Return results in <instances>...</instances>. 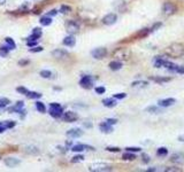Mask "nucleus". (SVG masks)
<instances>
[{
    "label": "nucleus",
    "instance_id": "obj_1",
    "mask_svg": "<svg viewBox=\"0 0 184 172\" xmlns=\"http://www.w3.org/2000/svg\"><path fill=\"white\" fill-rule=\"evenodd\" d=\"M166 55L173 59H177L184 55V45L182 43H173L166 48Z\"/></svg>",
    "mask_w": 184,
    "mask_h": 172
},
{
    "label": "nucleus",
    "instance_id": "obj_2",
    "mask_svg": "<svg viewBox=\"0 0 184 172\" xmlns=\"http://www.w3.org/2000/svg\"><path fill=\"white\" fill-rule=\"evenodd\" d=\"M131 56V52L125 47H118L113 53V57H115L118 61H128Z\"/></svg>",
    "mask_w": 184,
    "mask_h": 172
},
{
    "label": "nucleus",
    "instance_id": "obj_3",
    "mask_svg": "<svg viewBox=\"0 0 184 172\" xmlns=\"http://www.w3.org/2000/svg\"><path fill=\"white\" fill-rule=\"evenodd\" d=\"M89 170L90 171L94 172H107V171H112L113 166L111 164H107V163H94L89 166Z\"/></svg>",
    "mask_w": 184,
    "mask_h": 172
},
{
    "label": "nucleus",
    "instance_id": "obj_4",
    "mask_svg": "<svg viewBox=\"0 0 184 172\" xmlns=\"http://www.w3.org/2000/svg\"><path fill=\"white\" fill-rule=\"evenodd\" d=\"M50 115L54 118H59L63 115V109L59 103H51L50 104Z\"/></svg>",
    "mask_w": 184,
    "mask_h": 172
},
{
    "label": "nucleus",
    "instance_id": "obj_5",
    "mask_svg": "<svg viewBox=\"0 0 184 172\" xmlns=\"http://www.w3.org/2000/svg\"><path fill=\"white\" fill-rule=\"evenodd\" d=\"M91 55L96 60H101L107 55V50L105 47H98V48H96L91 52Z\"/></svg>",
    "mask_w": 184,
    "mask_h": 172
},
{
    "label": "nucleus",
    "instance_id": "obj_6",
    "mask_svg": "<svg viewBox=\"0 0 184 172\" xmlns=\"http://www.w3.org/2000/svg\"><path fill=\"white\" fill-rule=\"evenodd\" d=\"M66 30L69 35H74V33L78 32L79 26L75 22V21H69V22L66 24Z\"/></svg>",
    "mask_w": 184,
    "mask_h": 172
},
{
    "label": "nucleus",
    "instance_id": "obj_7",
    "mask_svg": "<svg viewBox=\"0 0 184 172\" xmlns=\"http://www.w3.org/2000/svg\"><path fill=\"white\" fill-rule=\"evenodd\" d=\"M162 12H164V15L170 16L173 14H175L176 7L174 6L173 4H170V2H166V4H164V6H162Z\"/></svg>",
    "mask_w": 184,
    "mask_h": 172
},
{
    "label": "nucleus",
    "instance_id": "obj_8",
    "mask_svg": "<svg viewBox=\"0 0 184 172\" xmlns=\"http://www.w3.org/2000/svg\"><path fill=\"white\" fill-rule=\"evenodd\" d=\"M116 20H118L116 14L109 13V14H107L106 16H104V19H103V23H104L105 26H113V24L116 22Z\"/></svg>",
    "mask_w": 184,
    "mask_h": 172
},
{
    "label": "nucleus",
    "instance_id": "obj_9",
    "mask_svg": "<svg viewBox=\"0 0 184 172\" xmlns=\"http://www.w3.org/2000/svg\"><path fill=\"white\" fill-rule=\"evenodd\" d=\"M79 85L83 87V89H91L92 85H93V80H92L91 76H84L81 80H79Z\"/></svg>",
    "mask_w": 184,
    "mask_h": 172
},
{
    "label": "nucleus",
    "instance_id": "obj_10",
    "mask_svg": "<svg viewBox=\"0 0 184 172\" xmlns=\"http://www.w3.org/2000/svg\"><path fill=\"white\" fill-rule=\"evenodd\" d=\"M170 162L175 164H184V153H174L170 156Z\"/></svg>",
    "mask_w": 184,
    "mask_h": 172
},
{
    "label": "nucleus",
    "instance_id": "obj_11",
    "mask_svg": "<svg viewBox=\"0 0 184 172\" xmlns=\"http://www.w3.org/2000/svg\"><path fill=\"white\" fill-rule=\"evenodd\" d=\"M78 119V115L74 111H67L63 114V121L68 122V123H72V122Z\"/></svg>",
    "mask_w": 184,
    "mask_h": 172
},
{
    "label": "nucleus",
    "instance_id": "obj_12",
    "mask_svg": "<svg viewBox=\"0 0 184 172\" xmlns=\"http://www.w3.org/2000/svg\"><path fill=\"white\" fill-rule=\"evenodd\" d=\"M4 163H5L8 167H14V166L19 165L21 163V161L17 158H15V157H7V158H5Z\"/></svg>",
    "mask_w": 184,
    "mask_h": 172
},
{
    "label": "nucleus",
    "instance_id": "obj_13",
    "mask_svg": "<svg viewBox=\"0 0 184 172\" xmlns=\"http://www.w3.org/2000/svg\"><path fill=\"white\" fill-rule=\"evenodd\" d=\"M67 135L69 138H79L83 135V131L81 128H72V130L67 131Z\"/></svg>",
    "mask_w": 184,
    "mask_h": 172
},
{
    "label": "nucleus",
    "instance_id": "obj_14",
    "mask_svg": "<svg viewBox=\"0 0 184 172\" xmlns=\"http://www.w3.org/2000/svg\"><path fill=\"white\" fill-rule=\"evenodd\" d=\"M175 102H176L175 99H173V98H168V99H164V100H159L158 103H159L160 107L166 108V107H170V106H173Z\"/></svg>",
    "mask_w": 184,
    "mask_h": 172
},
{
    "label": "nucleus",
    "instance_id": "obj_15",
    "mask_svg": "<svg viewBox=\"0 0 184 172\" xmlns=\"http://www.w3.org/2000/svg\"><path fill=\"white\" fill-rule=\"evenodd\" d=\"M52 56L61 60V59H65V57L68 56V52H66L65 50H55V51L52 52Z\"/></svg>",
    "mask_w": 184,
    "mask_h": 172
},
{
    "label": "nucleus",
    "instance_id": "obj_16",
    "mask_svg": "<svg viewBox=\"0 0 184 172\" xmlns=\"http://www.w3.org/2000/svg\"><path fill=\"white\" fill-rule=\"evenodd\" d=\"M103 103L105 107H108V108H113L118 104V101L115 98H107V99H104L103 100Z\"/></svg>",
    "mask_w": 184,
    "mask_h": 172
},
{
    "label": "nucleus",
    "instance_id": "obj_17",
    "mask_svg": "<svg viewBox=\"0 0 184 172\" xmlns=\"http://www.w3.org/2000/svg\"><path fill=\"white\" fill-rule=\"evenodd\" d=\"M23 107H24L23 101H19V102H16V104H15L14 107H12L11 109H8V111H14V113H24Z\"/></svg>",
    "mask_w": 184,
    "mask_h": 172
},
{
    "label": "nucleus",
    "instance_id": "obj_18",
    "mask_svg": "<svg viewBox=\"0 0 184 172\" xmlns=\"http://www.w3.org/2000/svg\"><path fill=\"white\" fill-rule=\"evenodd\" d=\"M99 128H100V131L101 132H104V133H112L113 132V128L111 124H108L107 122L105 123H101L100 125H99Z\"/></svg>",
    "mask_w": 184,
    "mask_h": 172
},
{
    "label": "nucleus",
    "instance_id": "obj_19",
    "mask_svg": "<svg viewBox=\"0 0 184 172\" xmlns=\"http://www.w3.org/2000/svg\"><path fill=\"white\" fill-rule=\"evenodd\" d=\"M168 59L166 56H155V60H154V67L155 68H161L164 67V62L167 61Z\"/></svg>",
    "mask_w": 184,
    "mask_h": 172
},
{
    "label": "nucleus",
    "instance_id": "obj_20",
    "mask_svg": "<svg viewBox=\"0 0 184 172\" xmlns=\"http://www.w3.org/2000/svg\"><path fill=\"white\" fill-rule=\"evenodd\" d=\"M147 85H149L147 82H144V80H137V82L131 83V87H133V89H145Z\"/></svg>",
    "mask_w": 184,
    "mask_h": 172
},
{
    "label": "nucleus",
    "instance_id": "obj_21",
    "mask_svg": "<svg viewBox=\"0 0 184 172\" xmlns=\"http://www.w3.org/2000/svg\"><path fill=\"white\" fill-rule=\"evenodd\" d=\"M76 44V39L72 37V35L70 36H68L66 38L63 39V45H66V46H69V47H72L74 45Z\"/></svg>",
    "mask_w": 184,
    "mask_h": 172
},
{
    "label": "nucleus",
    "instance_id": "obj_22",
    "mask_svg": "<svg viewBox=\"0 0 184 172\" xmlns=\"http://www.w3.org/2000/svg\"><path fill=\"white\" fill-rule=\"evenodd\" d=\"M109 68H111V70L113 71H116V70H120L121 68H122V63H121V61H112L111 63H109Z\"/></svg>",
    "mask_w": 184,
    "mask_h": 172
},
{
    "label": "nucleus",
    "instance_id": "obj_23",
    "mask_svg": "<svg viewBox=\"0 0 184 172\" xmlns=\"http://www.w3.org/2000/svg\"><path fill=\"white\" fill-rule=\"evenodd\" d=\"M93 149L92 147L90 146H86V145H82V143H79V145H75V146H72V152H82V150H84V149Z\"/></svg>",
    "mask_w": 184,
    "mask_h": 172
},
{
    "label": "nucleus",
    "instance_id": "obj_24",
    "mask_svg": "<svg viewBox=\"0 0 184 172\" xmlns=\"http://www.w3.org/2000/svg\"><path fill=\"white\" fill-rule=\"evenodd\" d=\"M40 24L41 26H51L52 24V19L47 15V16H43L41 19H40Z\"/></svg>",
    "mask_w": 184,
    "mask_h": 172
},
{
    "label": "nucleus",
    "instance_id": "obj_25",
    "mask_svg": "<svg viewBox=\"0 0 184 172\" xmlns=\"http://www.w3.org/2000/svg\"><path fill=\"white\" fill-rule=\"evenodd\" d=\"M152 80H154L155 83H166V82H169L170 78L169 77H152Z\"/></svg>",
    "mask_w": 184,
    "mask_h": 172
},
{
    "label": "nucleus",
    "instance_id": "obj_26",
    "mask_svg": "<svg viewBox=\"0 0 184 172\" xmlns=\"http://www.w3.org/2000/svg\"><path fill=\"white\" fill-rule=\"evenodd\" d=\"M146 111H149L151 114H160V113H164L159 107H155V106H151V107L146 108Z\"/></svg>",
    "mask_w": 184,
    "mask_h": 172
},
{
    "label": "nucleus",
    "instance_id": "obj_27",
    "mask_svg": "<svg viewBox=\"0 0 184 172\" xmlns=\"http://www.w3.org/2000/svg\"><path fill=\"white\" fill-rule=\"evenodd\" d=\"M164 67H166L167 69H169V70H171V71H176V70H177V68H178L176 64L171 63V62H169L168 60H167V61L164 62Z\"/></svg>",
    "mask_w": 184,
    "mask_h": 172
},
{
    "label": "nucleus",
    "instance_id": "obj_28",
    "mask_svg": "<svg viewBox=\"0 0 184 172\" xmlns=\"http://www.w3.org/2000/svg\"><path fill=\"white\" fill-rule=\"evenodd\" d=\"M9 47H6V46H1L0 47V56L2 57H6L8 55V53H9Z\"/></svg>",
    "mask_w": 184,
    "mask_h": 172
},
{
    "label": "nucleus",
    "instance_id": "obj_29",
    "mask_svg": "<svg viewBox=\"0 0 184 172\" xmlns=\"http://www.w3.org/2000/svg\"><path fill=\"white\" fill-rule=\"evenodd\" d=\"M36 108H37V110H38L39 113H45V111H46L45 104H44L43 102H40V101L36 102Z\"/></svg>",
    "mask_w": 184,
    "mask_h": 172
},
{
    "label": "nucleus",
    "instance_id": "obj_30",
    "mask_svg": "<svg viewBox=\"0 0 184 172\" xmlns=\"http://www.w3.org/2000/svg\"><path fill=\"white\" fill-rule=\"evenodd\" d=\"M5 40H6L7 45H8V47H9L11 50H15V48H16V44L14 43L13 38H11V37H7Z\"/></svg>",
    "mask_w": 184,
    "mask_h": 172
},
{
    "label": "nucleus",
    "instance_id": "obj_31",
    "mask_svg": "<svg viewBox=\"0 0 184 172\" xmlns=\"http://www.w3.org/2000/svg\"><path fill=\"white\" fill-rule=\"evenodd\" d=\"M26 96L29 98V99H39V98H41V94L40 93H37V92H28L26 93Z\"/></svg>",
    "mask_w": 184,
    "mask_h": 172
},
{
    "label": "nucleus",
    "instance_id": "obj_32",
    "mask_svg": "<svg viewBox=\"0 0 184 172\" xmlns=\"http://www.w3.org/2000/svg\"><path fill=\"white\" fill-rule=\"evenodd\" d=\"M26 153H29V154H33V155H36V154H38V153H39V150H38V148H37V147H33V146H29V147H26Z\"/></svg>",
    "mask_w": 184,
    "mask_h": 172
},
{
    "label": "nucleus",
    "instance_id": "obj_33",
    "mask_svg": "<svg viewBox=\"0 0 184 172\" xmlns=\"http://www.w3.org/2000/svg\"><path fill=\"white\" fill-rule=\"evenodd\" d=\"M39 75L43 77V78H47V79H48V78H52V76H53V74L50 70H41L39 72Z\"/></svg>",
    "mask_w": 184,
    "mask_h": 172
},
{
    "label": "nucleus",
    "instance_id": "obj_34",
    "mask_svg": "<svg viewBox=\"0 0 184 172\" xmlns=\"http://www.w3.org/2000/svg\"><path fill=\"white\" fill-rule=\"evenodd\" d=\"M164 171H166V172H181L182 171V169H181V167H177V166H168V167L164 169Z\"/></svg>",
    "mask_w": 184,
    "mask_h": 172
},
{
    "label": "nucleus",
    "instance_id": "obj_35",
    "mask_svg": "<svg viewBox=\"0 0 184 172\" xmlns=\"http://www.w3.org/2000/svg\"><path fill=\"white\" fill-rule=\"evenodd\" d=\"M123 159H125V161H133V159L136 158V156L133 155V154H131V152H128V153H125L123 156Z\"/></svg>",
    "mask_w": 184,
    "mask_h": 172
},
{
    "label": "nucleus",
    "instance_id": "obj_36",
    "mask_svg": "<svg viewBox=\"0 0 184 172\" xmlns=\"http://www.w3.org/2000/svg\"><path fill=\"white\" fill-rule=\"evenodd\" d=\"M32 35L35 37H37V38L39 39L41 37V35H43V31H41V29L40 28H35L32 30Z\"/></svg>",
    "mask_w": 184,
    "mask_h": 172
},
{
    "label": "nucleus",
    "instance_id": "obj_37",
    "mask_svg": "<svg viewBox=\"0 0 184 172\" xmlns=\"http://www.w3.org/2000/svg\"><path fill=\"white\" fill-rule=\"evenodd\" d=\"M60 12L62 14H68L72 12V8L69 6H67V5H62L61 6V8H60Z\"/></svg>",
    "mask_w": 184,
    "mask_h": 172
},
{
    "label": "nucleus",
    "instance_id": "obj_38",
    "mask_svg": "<svg viewBox=\"0 0 184 172\" xmlns=\"http://www.w3.org/2000/svg\"><path fill=\"white\" fill-rule=\"evenodd\" d=\"M157 154H158L159 156H164V155L168 154V149L164 148V147H161V148H159L158 150H157Z\"/></svg>",
    "mask_w": 184,
    "mask_h": 172
},
{
    "label": "nucleus",
    "instance_id": "obj_39",
    "mask_svg": "<svg viewBox=\"0 0 184 172\" xmlns=\"http://www.w3.org/2000/svg\"><path fill=\"white\" fill-rule=\"evenodd\" d=\"M84 159V157L82 155H76L72 158V163H78V162H82Z\"/></svg>",
    "mask_w": 184,
    "mask_h": 172
},
{
    "label": "nucleus",
    "instance_id": "obj_40",
    "mask_svg": "<svg viewBox=\"0 0 184 172\" xmlns=\"http://www.w3.org/2000/svg\"><path fill=\"white\" fill-rule=\"evenodd\" d=\"M4 124H5L6 128H12L15 126V122H13V121H5L4 122Z\"/></svg>",
    "mask_w": 184,
    "mask_h": 172
},
{
    "label": "nucleus",
    "instance_id": "obj_41",
    "mask_svg": "<svg viewBox=\"0 0 184 172\" xmlns=\"http://www.w3.org/2000/svg\"><path fill=\"white\" fill-rule=\"evenodd\" d=\"M16 91H17L19 93H21V94H24V95H26V93L29 92V89H26V87H23V86H20V87H17V89H16Z\"/></svg>",
    "mask_w": 184,
    "mask_h": 172
},
{
    "label": "nucleus",
    "instance_id": "obj_42",
    "mask_svg": "<svg viewBox=\"0 0 184 172\" xmlns=\"http://www.w3.org/2000/svg\"><path fill=\"white\" fill-rule=\"evenodd\" d=\"M125 149H127V152H131V153L140 152V148H138V147H127Z\"/></svg>",
    "mask_w": 184,
    "mask_h": 172
},
{
    "label": "nucleus",
    "instance_id": "obj_43",
    "mask_svg": "<svg viewBox=\"0 0 184 172\" xmlns=\"http://www.w3.org/2000/svg\"><path fill=\"white\" fill-rule=\"evenodd\" d=\"M9 103H11V101L8 99H6V98H0V104L1 106H7Z\"/></svg>",
    "mask_w": 184,
    "mask_h": 172
},
{
    "label": "nucleus",
    "instance_id": "obj_44",
    "mask_svg": "<svg viewBox=\"0 0 184 172\" xmlns=\"http://www.w3.org/2000/svg\"><path fill=\"white\" fill-rule=\"evenodd\" d=\"M96 92H97L98 94H104L106 92V89L104 86H99V87H96Z\"/></svg>",
    "mask_w": 184,
    "mask_h": 172
},
{
    "label": "nucleus",
    "instance_id": "obj_45",
    "mask_svg": "<svg viewBox=\"0 0 184 172\" xmlns=\"http://www.w3.org/2000/svg\"><path fill=\"white\" fill-rule=\"evenodd\" d=\"M41 51H43V47L41 46H35L33 48H30L31 53H37V52H41Z\"/></svg>",
    "mask_w": 184,
    "mask_h": 172
},
{
    "label": "nucleus",
    "instance_id": "obj_46",
    "mask_svg": "<svg viewBox=\"0 0 184 172\" xmlns=\"http://www.w3.org/2000/svg\"><path fill=\"white\" fill-rule=\"evenodd\" d=\"M106 150H108V152H114V153H118V152H120V148H118V147H107Z\"/></svg>",
    "mask_w": 184,
    "mask_h": 172
},
{
    "label": "nucleus",
    "instance_id": "obj_47",
    "mask_svg": "<svg viewBox=\"0 0 184 172\" xmlns=\"http://www.w3.org/2000/svg\"><path fill=\"white\" fill-rule=\"evenodd\" d=\"M127 94L125 93H118V94H114V98L116 99V100H120V99H124Z\"/></svg>",
    "mask_w": 184,
    "mask_h": 172
},
{
    "label": "nucleus",
    "instance_id": "obj_48",
    "mask_svg": "<svg viewBox=\"0 0 184 172\" xmlns=\"http://www.w3.org/2000/svg\"><path fill=\"white\" fill-rule=\"evenodd\" d=\"M142 157H143V162H144V163H149V162H150V156H149L147 154H143Z\"/></svg>",
    "mask_w": 184,
    "mask_h": 172
},
{
    "label": "nucleus",
    "instance_id": "obj_49",
    "mask_svg": "<svg viewBox=\"0 0 184 172\" xmlns=\"http://www.w3.org/2000/svg\"><path fill=\"white\" fill-rule=\"evenodd\" d=\"M106 122H107L108 124H111V125H114V124H116V123H118V119H116V118H108Z\"/></svg>",
    "mask_w": 184,
    "mask_h": 172
},
{
    "label": "nucleus",
    "instance_id": "obj_50",
    "mask_svg": "<svg viewBox=\"0 0 184 172\" xmlns=\"http://www.w3.org/2000/svg\"><path fill=\"white\" fill-rule=\"evenodd\" d=\"M26 64H29V60H21V61H19V65H21V67L26 65Z\"/></svg>",
    "mask_w": 184,
    "mask_h": 172
},
{
    "label": "nucleus",
    "instance_id": "obj_51",
    "mask_svg": "<svg viewBox=\"0 0 184 172\" xmlns=\"http://www.w3.org/2000/svg\"><path fill=\"white\" fill-rule=\"evenodd\" d=\"M5 130H7L6 126H5V124H4V122H1L0 123V133H2Z\"/></svg>",
    "mask_w": 184,
    "mask_h": 172
},
{
    "label": "nucleus",
    "instance_id": "obj_52",
    "mask_svg": "<svg viewBox=\"0 0 184 172\" xmlns=\"http://www.w3.org/2000/svg\"><path fill=\"white\" fill-rule=\"evenodd\" d=\"M37 41H38V40H33V41H28V46H30V47H35V46L37 45Z\"/></svg>",
    "mask_w": 184,
    "mask_h": 172
},
{
    "label": "nucleus",
    "instance_id": "obj_53",
    "mask_svg": "<svg viewBox=\"0 0 184 172\" xmlns=\"http://www.w3.org/2000/svg\"><path fill=\"white\" fill-rule=\"evenodd\" d=\"M160 26H161V23H157V24H154V26H153L151 30H150V32L155 31V29H158V28H160Z\"/></svg>",
    "mask_w": 184,
    "mask_h": 172
},
{
    "label": "nucleus",
    "instance_id": "obj_54",
    "mask_svg": "<svg viewBox=\"0 0 184 172\" xmlns=\"http://www.w3.org/2000/svg\"><path fill=\"white\" fill-rule=\"evenodd\" d=\"M178 74H184V65H181V67H178L177 70H176Z\"/></svg>",
    "mask_w": 184,
    "mask_h": 172
},
{
    "label": "nucleus",
    "instance_id": "obj_55",
    "mask_svg": "<svg viewBox=\"0 0 184 172\" xmlns=\"http://www.w3.org/2000/svg\"><path fill=\"white\" fill-rule=\"evenodd\" d=\"M57 14H58V11H57V9H52L47 15H48V16H53V15H57Z\"/></svg>",
    "mask_w": 184,
    "mask_h": 172
},
{
    "label": "nucleus",
    "instance_id": "obj_56",
    "mask_svg": "<svg viewBox=\"0 0 184 172\" xmlns=\"http://www.w3.org/2000/svg\"><path fill=\"white\" fill-rule=\"evenodd\" d=\"M178 139H179V140H181V141H184V137H183V135H181V137H179Z\"/></svg>",
    "mask_w": 184,
    "mask_h": 172
},
{
    "label": "nucleus",
    "instance_id": "obj_57",
    "mask_svg": "<svg viewBox=\"0 0 184 172\" xmlns=\"http://www.w3.org/2000/svg\"><path fill=\"white\" fill-rule=\"evenodd\" d=\"M5 1H6V0H0V4H4Z\"/></svg>",
    "mask_w": 184,
    "mask_h": 172
}]
</instances>
